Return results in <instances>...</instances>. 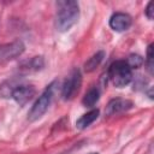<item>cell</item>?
I'll return each mask as SVG.
<instances>
[{"instance_id": "obj_14", "label": "cell", "mask_w": 154, "mask_h": 154, "mask_svg": "<svg viewBox=\"0 0 154 154\" xmlns=\"http://www.w3.org/2000/svg\"><path fill=\"white\" fill-rule=\"evenodd\" d=\"M126 64L129 65L130 69H138L143 64V58L138 54H131V55H129Z\"/></svg>"}, {"instance_id": "obj_13", "label": "cell", "mask_w": 154, "mask_h": 154, "mask_svg": "<svg viewBox=\"0 0 154 154\" xmlns=\"http://www.w3.org/2000/svg\"><path fill=\"white\" fill-rule=\"evenodd\" d=\"M43 65H45V63H43L42 57H34L29 61L25 63L24 67L28 71H37V70H41L43 67Z\"/></svg>"}, {"instance_id": "obj_9", "label": "cell", "mask_w": 154, "mask_h": 154, "mask_svg": "<svg viewBox=\"0 0 154 154\" xmlns=\"http://www.w3.org/2000/svg\"><path fill=\"white\" fill-rule=\"evenodd\" d=\"M99 117V109H91L88 113L83 114L77 122H76V126L78 129H85L88 128L90 124H93Z\"/></svg>"}, {"instance_id": "obj_7", "label": "cell", "mask_w": 154, "mask_h": 154, "mask_svg": "<svg viewBox=\"0 0 154 154\" xmlns=\"http://www.w3.org/2000/svg\"><path fill=\"white\" fill-rule=\"evenodd\" d=\"M134 103L132 101L128 100V99H122V97H117V99H112L105 109V113L107 116H113V114H118L125 111H129L130 108H132Z\"/></svg>"}, {"instance_id": "obj_16", "label": "cell", "mask_w": 154, "mask_h": 154, "mask_svg": "<svg viewBox=\"0 0 154 154\" xmlns=\"http://www.w3.org/2000/svg\"><path fill=\"white\" fill-rule=\"evenodd\" d=\"M144 12H146V16L148 17V19H153V17H154V2L153 1L148 2Z\"/></svg>"}, {"instance_id": "obj_4", "label": "cell", "mask_w": 154, "mask_h": 154, "mask_svg": "<svg viewBox=\"0 0 154 154\" xmlns=\"http://www.w3.org/2000/svg\"><path fill=\"white\" fill-rule=\"evenodd\" d=\"M82 84V75L78 69H73L69 77L65 79L61 88V96L64 100L72 99L79 90Z\"/></svg>"}, {"instance_id": "obj_3", "label": "cell", "mask_w": 154, "mask_h": 154, "mask_svg": "<svg viewBox=\"0 0 154 154\" xmlns=\"http://www.w3.org/2000/svg\"><path fill=\"white\" fill-rule=\"evenodd\" d=\"M52 96H53V84L47 87L43 90V93L38 96V99L35 101L31 109L29 111L28 119L31 120V122L40 119L46 113V111L48 109V107L51 105V101H52Z\"/></svg>"}, {"instance_id": "obj_17", "label": "cell", "mask_w": 154, "mask_h": 154, "mask_svg": "<svg viewBox=\"0 0 154 154\" xmlns=\"http://www.w3.org/2000/svg\"><path fill=\"white\" fill-rule=\"evenodd\" d=\"M90 154H97V153H90Z\"/></svg>"}, {"instance_id": "obj_8", "label": "cell", "mask_w": 154, "mask_h": 154, "mask_svg": "<svg viewBox=\"0 0 154 154\" xmlns=\"http://www.w3.org/2000/svg\"><path fill=\"white\" fill-rule=\"evenodd\" d=\"M132 19L129 14L117 12L109 18V26L116 31H125L131 26Z\"/></svg>"}, {"instance_id": "obj_1", "label": "cell", "mask_w": 154, "mask_h": 154, "mask_svg": "<svg viewBox=\"0 0 154 154\" xmlns=\"http://www.w3.org/2000/svg\"><path fill=\"white\" fill-rule=\"evenodd\" d=\"M58 11L55 16V28L58 31H67L71 29L79 17V6L77 1L65 0L57 2Z\"/></svg>"}, {"instance_id": "obj_10", "label": "cell", "mask_w": 154, "mask_h": 154, "mask_svg": "<svg viewBox=\"0 0 154 154\" xmlns=\"http://www.w3.org/2000/svg\"><path fill=\"white\" fill-rule=\"evenodd\" d=\"M20 83H23L20 81V78H11V79H7L1 85H0V94L2 97H11L12 95V91L14 90V88L17 85H19Z\"/></svg>"}, {"instance_id": "obj_11", "label": "cell", "mask_w": 154, "mask_h": 154, "mask_svg": "<svg viewBox=\"0 0 154 154\" xmlns=\"http://www.w3.org/2000/svg\"><path fill=\"white\" fill-rule=\"evenodd\" d=\"M105 57V52L100 51L96 52L94 55H91L85 63H84V71L85 72H93L94 70H96V67L101 64V61L103 60Z\"/></svg>"}, {"instance_id": "obj_5", "label": "cell", "mask_w": 154, "mask_h": 154, "mask_svg": "<svg viewBox=\"0 0 154 154\" xmlns=\"http://www.w3.org/2000/svg\"><path fill=\"white\" fill-rule=\"evenodd\" d=\"M23 52H24V45L19 40H16L10 43L0 45V63L12 60L19 57Z\"/></svg>"}, {"instance_id": "obj_15", "label": "cell", "mask_w": 154, "mask_h": 154, "mask_svg": "<svg viewBox=\"0 0 154 154\" xmlns=\"http://www.w3.org/2000/svg\"><path fill=\"white\" fill-rule=\"evenodd\" d=\"M153 58H154V54H153V45H149V46H148V49H147L146 65H147V69H148V71H149V73H150V75L153 73V66H154Z\"/></svg>"}, {"instance_id": "obj_6", "label": "cell", "mask_w": 154, "mask_h": 154, "mask_svg": "<svg viewBox=\"0 0 154 154\" xmlns=\"http://www.w3.org/2000/svg\"><path fill=\"white\" fill-rule=\"evenodd\" d=\"M35 88L31 84H25V83H20L19 85H17L14 88V90L12 91L11 97L19 105L23 106L26 102H29L32 96L35 95Z\"/></svg>"}, {"instance_id": "obj_12", "label": "cell", "mask_w": 154, "mask_h": 154, "mask_svg": "<svg viewBox=\"0 0 154 154\" xmlns=\"http://www.w3.org/2000/svg\"><path fill=\"white\" fill-rule=\"evenodd\" d=\"M100 99V90L96 88V87H93L90 88L85 95L83 96L82 99V103L85 106V107H93Z\"/></svg>"}, {"instance_id": "obj_2", "label": "cell", "mask_w": 154, "mask_h": 154, "mask_svg": "<svg viewBox=\"0 0 154 154\" xmlns=\"http://www.w3.org/2000/svg\"><path fill=\"white\" fill-rule=\"evenodd\" d=\"M108 75L112 83L118 88H123L132 81V71L125 60L114 61L109 67Z\"/></svg>"}]
</instances>
